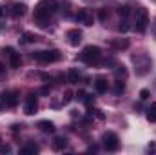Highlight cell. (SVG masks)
Here are the masks:
<instances>
[{"mask_svg":"<svg viewBox=\"0 0 156 155\" xmlns=\"http://www.w3.org/2000/svg\"><path fill=\"white\" fill-rule=\"evenodd\" d=\"M127 75H129V73H127V68H125V66H116V68H115V77H116L118 80H125Z\"/></svg>","mask_w":156,"mask_h":155,"instance_id":"ac0fdd59","label":"cell"},{"mask_svg":"<svg viewBox=\"0 0 156 155\" xmlns=\"http://www.w3.org/2000/svg\"><path fill=\"white\" fill-rule=\"evenodd\" d=\"M38 40H40L38 35H35V33H29V31H26V33L22 35L20 42H22V44H35V42H38Z\"/></svg>","mask_w":156,"mask_h":155,"instance_id":"e0dca14e","label":"cell"},{"mask_svg":"<svg viewBox=\"0 0 156 155\" xmlns=\"http://www.w3.org/2000/svg\"><path fill=\"white\" fill-rule=\"evenodd\" d=\"M100 57H102V51H100L98 46H87V47H83V51L80 53V60L85 62V64H89V66L96 64V62L100 60Z\"/></svg>","mask_w":156,"mask_h":155,"instance_id":"7a4b0ae2","label":"cell"},{"mask_svg":"<svg viewBox=\"0 0 156 155\" xmlns=\"http://www.w3.org/2000/svg\"><path fill=\"white\" fill-rule=\"evenodd\" d=\"M26 4H20V2H15L13 6H11V13H13V17H24L26 15Z\"/></svg>","mask_w":156,"mask_h":155,"instance_id":"4fadbf2b","label":"cell"},{"mask_svg":"<svg viewBox=\"0 0 156 155\" xmlns=\"http://www.w3.org/2000/svg\"><path fill=\"white\" fill-rule=\"evenodd\" d=\"M37 110H38V99H37V95L29 93L26 99V104H24V113L33 115V113H37Z\"/></svg>","mask_w":156,"mask_h":155,"instance_id":"52a82bcc","label":"cell"},{"mask_svg":"<svg viewBox=\"0 0 156 155\" xmlns=\"http://www.w3.org/2000/svg\"><path fill=\"white\" fill-rule=\"evenodd\" d=\"M38 130L40 131H44V133H55V124L51 122V120H40L38 122Z\"/></svg>","mask_w":156,"mask_h":155,"instance_id":"9a60e30c","label":"cell"},{"mask_svg":"<svg viewBox=\"0 0 156 155\" xmlns=\"http://www.w3.org/2000/svg\"><path fill=\"white\" fill-rule=\"evenodd\" d=\"M58 9V2L56 0H40L35 7V22L38 24L40 28H47L49 26V17L55 15Z\"/></svg>","mask_w":156,"mask_h":155,"instance_id":"6da1fadb","label":"cell"},{"mask_svg":"<svg viewBox=\"0 0 156 155\" xmlns=\"http://www.w3.org/2000/svg\"><path fill=\"white\" fill-rule=\"evenodd\" d=\"M140 99H142V100H147V99H149V89H142V91H140Z\"/></svg>","mask_w":156,"mask_h":155,"instance_id":"83f0119b","label":"cell"},{"mask_svg":"<svg viewBox=\"0 0 156 155\" xmlns=\"http://www.w3.org/2000/svg\"><path fill=\"white\" fill-rule=\"evenodd\" d=\"M133 62L136 66V73L138 75H145L149 70H151V57L147 53H140V55H134L133 57Z\"/></svg>","mask_w":156,"mask_h":155,"instance_id":"3957f363","label":"cell"},{"mask_svg":"<svg viewBox=\"0 0 156 155\" xmlns=\"http://www.w3.org/2000/svg\"><path fill=\"white\" fill-rule=\"evenodd\" d=\"M118 13H120V17L127 18V17H129V13H131V9H129V6H122V7L118 9Z\"/></svg>","mask_w":156,"mask_h":155,"instance_id":"603a6c76","label":"cell"},{"mask_svg":"<svg viewBox=\"0 0 156 155\" xmlns=\"http://www.w3.org/2000/svg\"><path fill=\"white\" fill-rule=\"evenodd\" d=\"M67 39H69L71 46H78L82 42V31L80 29H69L67 31Z\"/></svg>","mask_w":156,"mask_h":155,"instance_id":"8fae6325","label":"cell"},{"mask_svg":"<svg viewBox=\"0 0 156 155\" xmlns=\"http://www.w3.org/2000/svg\"><path fill=\"white\" fill-rule=\"evenodd\" d=\"M129 28H131V26H129V24H127L125 20H123V22H120V26H118V29H120L122 33H125V31H129Z\"/></svg>","mask_w":156,"mask_h":155,"instance_id":"484cf974","label":"cell"},{"mask_svg":"<svg viewBox=\"0 0 156 155\" xmlns=\"http://www.w3.org/2000/svg\"><path fill=\"white\" fill-rule=\"evenodd\" d=\"M38 150L40 148L35 144V142H27V144L20 150V153L22 155H35V153H38Z\"/></svg>","mask_w":156,"mask_h":155,"instance_id":"2e32d148","label":"cell"},{"mask_svg":"<svg viewBox=\"0 0 156 155\" xmlns=\"http://www.w3.org/2000/svg\"><path fill=\"white\" fill-rule=\"evenodd\" d=\"M104 146L107 152H116L120 148V141H118V135L113 131H105L104 133Z\"/></svg>","mask_w":156,"mask_h":155,"instance_id":"8992f818","label":"cell"},{"mask_svg":"<svg viewBox=\"0 0 156 155\" xmlns=\"http://www.w3.org/2000/svg\"><path fill=\"white\" fill-rule=\"evenodd\" d=\"M98 18H100L102 22H105V20L109 18V11H107V9H100V11H98Z\"/></svg>","mask_w":156,"mask_h":155,"instance_id":"d4e9b609","label":"cell"},{"mask_svg":"<svg viewBox=\"0 0 156 155\" xmlns=\"http://www.w3.org/2000/svg\"><path fill=\"white\" fill-rule=\"evenodd\" d=\"M51 146H53L55 152H62V150L67 146V139H66V137H55L53 142H51Z\"/></svg>","mask_w":156,"mask_h":155,"instance_id":"7c38bea8","label":"cell"},{"mask_svg":"<svg viewBox=\"0 0 156 155\" xmlns=\"http://www.w3.org/2000/svg\"><path fill=\"white\" fill-rule=\"evenodd\" d=\"M73 100V93L71 91H66V97H64V104H69Z\"/></svg>","mask_w":156,"mask_h":155,"instance_id":"4316f807","label":"cell"},{"mask_svg":"<svg viewBox=\"0 0 156 155\" xmlns=\"http://www.w3.org/2000/svg\"><path fill=\"white\" fill-rule=\"evenodd\" d=\"M123 89H125V82L123 80H118L115 82V86H113V91H115V95H122L123 93Z\"/></svg>","mask_w":156,"mask_h":155,"instance_id":"ffe728a7","label":"cell"},{"mask_svg":"<svg viewBox=\"0 0 156 155\" xmlns=\"http://www.w3.org/2000/svg\"><path fill=\"white\" fill-rule=\"evenodd\" d=\"M4 71H5V66H4V64H0V77L4 75Z\"/></svg>","mask_w":156,"mask_h":155,"instance_id":"f1b7e54d","label":"cell"},{"mask_svg":"<svg viewBox=\"0 0 156 155\" xmlns=\"http://www.w3.org/2000/svg\"><path fill=\"white\" fill-rule=\"evenodd\" d=\"M147 120L149 122H156V104H151V108L147 110Z\"/></svg>","mask_w":156,"mask_h":155,"instance_id":"7402d4cb","label":"cell"},{"mask_svg":"<svg viewBox=\"0 0 156 155\" xmlns=\"http://www.w3.org/2000/svg\"><path fill=\"white\" fill-rule=\"evenodd\" d=\"M89 115H94L96 119H100V120L105 117L104 113H102V110H96V108H91V110H89Z\"/></svg>","mask_w":156,"mask_h":155,"instance_id":"cb8c5ba5","label":"cell"},{"mask_svg":"<svg viewBox=\"0 0 156 155\" xmlns=\"http://www.w3.org/2000/svg\"><path fill=\"white\" fill-rule=\"evenodd\" d=\"M111 46L116 49H127L129 47V40L127 39H118V40H111Z\"/></svg>","mask_w":156,"mask_h":155,"instance_id":"d6986e66","label":"cell"},{"mask_svg":"<svg viewBox=\"0 0 156 155\" xmlns=\"http://www.w3.org/2000/svg\"><path fill=\"white\" fill-rule=\"evenodd\" d=\"M147 26H149V13L145 7H138L134 13V28H136V31L144 33L147 29Z\"/></svg>","mask_w":156,"mask_h":155,"instance_id":"5b68a950","label":"cell"},{"mask_svg":"<svg viewBox=\"0 0 156 155\" xmlns=\"http://www.w3.org/2000/svg\"><path fill=\"white\" fill-rule=\"evenodd\" d=\"M76 20L80 22V24H85V26H93V15L87 11V9H78L76 13Z\"/></svg>","mask_w":156,"mask_h":155,"instance_id":"9c48e42d","label":"cell"},{"mask_svg":"<svg viewBox=\"0 0 156 155\" xmlns=\"http://www.w3.org/2000/svg\"><path fill=\"white\" fill-rule=\"evenodd\" d=\"M2 15H4V7H0V17H2Z\"/></svg>","mask_w":156,"mask_h":155,"instance_id":"f546056e","label":"cell"},{"mask_svg":"<svg viewBox=\"0 0 156 155\" xmlns=\"http://www.w3.org/2000/svg\"><path fill=\"white\" fill-rule=\"evenodd\" d=\"M78 78H80V73H78L76 70H69V73H67V82H69V84H76Z\"/></svg>","mask_w":156,"mask_h":155,"instance_id":"44dd1931","label":"cell"},{"mask_svg":"<svg viewBox=\"0 0 156 155\" xmlns=\"http://www.w3.org/2000/svg\"><path fill=\"white\" fill-rule=\"evenodd\" d=\"M5 51H7V57H9V64H11V68H13V70L20 68V62H22V60H20V55H18L13 47H7Z\"/></svg>","mask_w":156,"mask_h":155,"instance_id":"30bf717a","label":"cell"},{"mask_svg":"<svg viewBox=\"0 0 156 155\" xmlns=\"http://www.w3.org/2000/svg\"><path fill=\"white\" fill-rule=\"evenodd\" d=\"M94 89L98 91V93H105L107 89H109V84H107V80L104 77H98L94 80Z\"/></svg>","mask_w":156,"mask_h":155,"instance_id":"5bb4252c","label":"cell"},{"mask_svg":"<svg viewBox=\"0 0 156 155\" xmlns=\"http://www.w3.org/2000/svg\"><path fill=\"white\" fill-rule=\"evenodd\" d=\"M33 59H35V60H38V62H42V64H51V62L60 60V51H58V49L37 51V53H33Z\"/></svg>","mask_w":156,"mask_h":155,"instance_id":"277c9868","label":"cell"},{"mask_svg":"<svg viewBox=\"0 0 156 155\" xmlns=\"http://www.w3.org/2000/svg\"><path fill=\"white\" fill-rule=\"evenodd\" d=\"M2 102L7 108H15L18 104V93L16 91H4L2 93Z\"/></svg>","mask_w":156,"mask_h":155,"instance_id":"ba28073f","label":"cell"}]
</instances>
